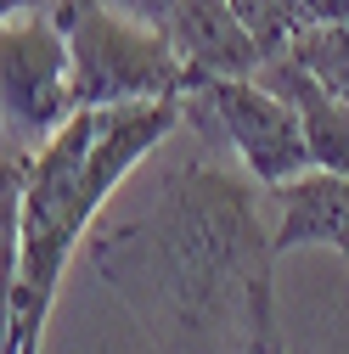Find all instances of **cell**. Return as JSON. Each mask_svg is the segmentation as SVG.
<instances>
[{
    "instance_id": "6da1fadb",
    "label": "cell",
    "mask_w": 349,
    "mask_h": 354,
    "mask_svg": "<svg viewBox=\"0 0 349 354\" xmlns=\"http://www.w3.org/2000/svg\"><path fill=\"white\" fill-rule=\"evenodd\" d=\"M253 174L203 158L163 174L152 208L84 236L96 276L136 309L158 354H282L276 219Z\"/></svg>"
},
{
    "instance_id": "7a4b0ae2",
    "label": "cell",
    "mask_w": 349,
    "mask_h": 354,
    "mask_svg": "<svg viewBox=\"0 0 349 354\" xmlns=\"http://www.w3.org/2000/svg\"><path fill=\"white\" fill-rule=\"evenodd\" d=\"M51 6L57 23L68 28L79 107H124V102H158L192 91V68L174 51L169 28L124 17L102 0H51Z\"/></svg>"
},
{
    "instance_id": "3957f363",
    "label": "cell",
    "mask_w": 349,
    "mask_h": 354,
    "mask_svg": "<svg viewBox=\"0 0 349 354\" xmlns=\"http://www.w3.org/2000/svg\"><path fill=\"white\" fill-rule=\"evenodd\" d=\"M0 102H6V147L39 152L79 113L68 28L46 12H6L0 23Z\"/></svg>"
},
{
    "instance_id": "277c9868",
    "label": "cell",
    "mask_w": 349,
    "mask_h": 354,
    "mask_svg": "<svg viewBox=\"0 0 349 354\" xmlns=\"http://www.w3.org/2000/svg\"><path fill=\"white\" fill-rule=\"evenodd\" d=\"M192 96L214 113L220 141L237 147V158L248 163V174L265 192H276V186H287V180L316 169V152H310L298 107L287 96H276L271 84H259V79H203Z\"/></svg>"
},
{
    "instance_id": "5b68a950",
    "label": "cell",
    "mask_w": 349,
    "mask_h": 354,
    "mask_svg": "<svg viewBox=\"0 0 349 354\" xmlns=\"http://www.w3.org/2000/svg\"><path fill=\"white\" fill-rule=\"evenodd\" d=\"M163 28L174 39V51L186 57V68H192V91L203 79H253L265 68V46L237 17L231 0H181Z\"/></svg>"
},
{
    "instance_id": "8992f818",
    "label": "cell",
    "mask_w": 349,
    "mask_h": 354,
    "mask_svg": "<svg viewBox=\"0 0 349 354\" xmlns=\"http://www.w3.org/2000/svg\"><path fill=\"white\" fill-rule=\"evenodd\" d=\"M276 208V253L293 248H332L349 259V174L310 169L298 180L265 192Z\"/></svg>"
},
{
    "instance_id": "52a82bcc",
    "label": "cell",
    "mask_w": 349,
    "mask_h": 354,
    "mask_svg": "<svg viewBox=\"0 0 349 354\" xmlns=\"http://www.w3.org/2000/svg\"><path fill=\"white\" fill-rule=\"evenodd\" d=\"M287 57H293L304 73H310V79H321L338 102H349V17L304 23V28L293 34Z\"/></svg>"
},
{
    "instance_id": "ba28073f",
    "label": "cell",
    "mask_w": 349,
    "mask_h": 354,
    "mask_svg": "<svg viewBox=\"0 0 349 354\" xmlns=\"http://www.w3.org/2000/svg\"><path fill=\"white\" fill-rule=\"evenodd\" d=\"M231 6H237V17L253 28V39L265 46V57H282V51L293 46V17H287L282 0H231Z\"/></svg>"
},
{
    "instance_id": "9c48e42d",
    "label": "cell",
    "mask_w": 349,
    "mask_h": 354,
    "mask_svg": "<svg viewBox=\"0 0 349 354\" xmlns=\"http://www.w3.org/2000/svg\"><path fill=\"white\" fill-rule=\"evenodd\" d=\"M102 6H113V12H124V17H141V23L163 28V23L174 17V6H181V0H102Z\"/></svg>"
}]
</instances>
